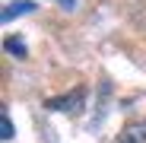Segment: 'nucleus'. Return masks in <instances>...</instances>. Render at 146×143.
<instances>
[{
  "instance_id": "nucleus-1",
  "label": "nucleus",
  "mask_w": 146,
  "mask_h": 143,
  "mask_svg": "<svg viewBox=\"0 0 146 143\" xmlns=\"http://www.w3.org/2000/svg\"><path fill=\"white\" fill-rule=\"evenodd\" d=\"M117 143H146V118H137V121H127L117 134Z\"/></svg>"
},
{
  "instance_id": "nucleus-2",
  "label": "nucleus",
  "mask_w": 146,
  "mask_h": 143,
  "mask_svg": "<svg viewBox=\"0 0 146 143\" xmlns=\"http://www.w3.org/2000/svg\"><path fill=\"white\" fill-rule=\"evenodd\" d=\"M83 99H86V92H83V89H76L73 95H60V99H48L44 105L51 108V111H80Z\"/></svg>"
},
{
  "instance_id": "nucleus-3",
  "label": "nucleus",
  "mask_w": 146,
  "mask_h": 143,
  "mask_svg": "<svg viewBox=\"0 0 146 143\" xmlns=\"http://www.w3.org/2000/svg\"><path fill=\"white\" fill-rule=\"evenodd\" d=\"M35 10V3L32 0H19V3H10L7 10H3V22H10L13 16H26V13H32Z\"/></svg>"
},
{
  "instance_id": "nucleus-4",
  "label": "nucleus",
  "mask_w": 146,
  "mask_h": 143,
  "mask_svg": "<svg viewBox=\"0 0 146 143\" xmlns=\"http://www.w3.org/2000/svg\"><path fill=\"white\" fill-rule=\"evenodd\" d=\"M3 51L7 54H16V57H26L29 54V48H26V41H22V38H3Z\"/></svg>"
},
{
  "instance_id": "nucleus-5",
  "label": "nucleus",
  "mask_w": 146,
  "mask_h": 143,
  "mask_svg": "<svg viewBox=\"0 0 146 143\" xmlns=\"http://www.w3.org/2000/svg\"><path fill=\"white\" fill-rule=\"evenodd\" d=\"M0 137H3V140H13V121H10L7 111H0Z\"/></svg>"
}]
</instances>
